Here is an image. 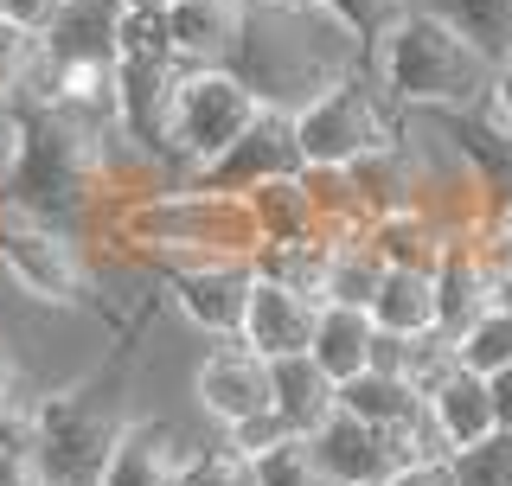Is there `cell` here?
I'll return each mask as SVG.
<instances>
[{
  "label": "cell",
  "instance_id": "obj_1",
  "mask_svg": "<svg viewBox=\"0 0 512 486\" xmlns=\"http://www.w3.org/2000/svg\"><path fill=\"white\" fill-rule=\"evenodd\" d=\"M231 71L256 90L263 109H288L301 116L346 77L372 71V52L333 7L320 0H250L244 32H237Z\"/></svg>",
  "mask_w": 512,
  "mask_h": 486
},
{
  "label": "cell",
  "instance_id": "obj_2",
  "mask_svg": "<svg viewBox=\"0 0 512 486\" xmlns=\"http://www.w3.org/2000/svg\"><path fill=\"white\" fill-rule=\"evenodd\" d=\"M103 231L141 269L205 263V256H244V263H256V250H263V231H256L250 205L237 192H212L199 180L116 205V212H103Z\"/></svg>",
  "mask_w": 512,
  "mask_h": 486
},
{
  "label": "cell",
  "instance_id": "obj_3",
  "mask_svg": "<svg viewBox=\"0 0 512 486\" xmlns=\"http://www.w3.org/2000/svg\"><path fill=\"white\" fill-rule=\"evenodd\" d=\"M128 365H135V346H122L103 371L58 384L32 403V442L45 461V486H103L128 423H135L128 416Z\"/></svg>",
  "mask_w": 512,
  "mask_h": 486
},
{
  "label": "cell",
  "instance_id": "obj_4",
  "mask_svg": "<svg viewBox=\"0 0 512 486\" xmlns=\"http://www.w3.org/2000/svg\"><path fill=\"white\" fill-rule=\"evenodd\" d=\"M372 77L397 109H480L500 77V58H487L468 32H455L436 13L410 7L378 39Z\"/></svg>",
  "mask_w": 512,
  "mask_h": 486
},
{
  "label": "cell",
  "instance_id": "obj_5",
  "mask_svg": "<svg viewBox=\"0 0 512 486\" xmlns=\"http://www.w3.org/2000/svg\"><path fill=\"white\" fill-rule=\"evenodd\" d=\"M0 205H20V212L84 237V224L103 218V135L52 103H32V141Z\"/></svg>",
  "mask_w": 512,
  "mask_h": 486
},
{
  "label": "cell",
  "instance_id": "obj_6",
  "mask_svg": "<svg viewBox=\"0 0 512 486\" xmlns=\"http://www.w3.org/2000/svg\"><path fill=\"white\" fill-rule=\"evenodd\" d=\"M0 275H7L26 301L58 307V314H77V307L90 301L84 237L64 231V224L32 218L20 205H0Z\"/></svg>",
  "mask_w": 512,
  "mask_h": 486
},
{
  "label": "cell",
  "instance_id": "obj_7",
  "mask_svg": "<svg viewBox=\"0 0 512 486\" xmlns=\"http://www.w3.org/2000/svg\"><path fill=\"white\" fill-rule=\"evenodd\" d=\"M295 122H301V154H308V167H359V160L384 154L404 135V109L384 96V84L372 71L346 77L340 90H327L320 103H308Z\"/></svg>",
  "mask_w": 512,
  "mask_h": 486
},
{
  "label": "cell",
  "instance_id": "obj_8",
  "mask_svg": "<svg viewBox=\"0 0 512 486\" xmlns=\"http://www.w3.org/2000/svg\"><path fill=\"white\" fill-rule=\"evenodd\" d=\"M263 116L256 90L231 64H180V90H173V154L186 173L212 167L244 128Z\"/></svg>",
  "mask_w": 512,
  "mask_h": 486
},
{
  "label": "cell",
  "instance_id": "obj_9",
  "mask_svg": "<svg viewBox=\"0 0 512 486\" xmlns=\"http://www.w3.org/2000/svg\"><path fill=\"white\" fill-rule=\"evenodd\" d=\"M148 275L167 288V301L180 307L205 339H237L244 333L256 263H244V256H205V263H160Z\"/></svg>",
  "mask_w": 512,
  "mask_h": 486
},
{
  "label": "cell",
  "instance_id": "obj_10",
  "mask_svg": "<svg viewBox=\"0 0 512 486\" xmlns=\"http://www.w3.org/2000/svg\"><path fill=\"white\" fill-rule=\"evenodd\" d=\"M308 173V154H301V122L288 109H263L244 135L224 148L212 167H199L192 180L212 186V192H256V186H276V180H301Z\"/></svg>",
  "mask_w": 512,
  "mask_h": 486
},
{
  "label": "cell",
  "instance_id": "obj_11",
  "mask_svg": "<svg viewBox=\"0 0 512 486\" xmlns=\"http://www.w3.org/2000/svg\"><path fill=\"white\" fill-rule=\"evenodd\" d=\"M192 397H199V410L231 435L237 423L276 410V365H269L263 352H250L244 339H218L199 359V371H192Z\"/></svg>",
  "mask_w": 512,
  "mask_h": 486
},
{
  "label": "cell",
  "instance_id": "obj_12",
  "mask_svg": "<svg viewBox=\"0 0 512 486\" xmlns=\"http://www.w3.org/2000/svg\"><path fill=\"white\" fill-rule=\"evenodd\" d=\"M192 461H199V448H186V435L167 416H135L103 486H186Z\"/></svg>",
  "mask_w": 512,
  "mask_h": 486
},
{
  "label": "cell",
  "instance_id": "obj_13",
  "mask_svg": "<svg viewBox=\"0 0 512 486\" xmlns=\"http://www.w3.org/2000/svg\"><path fill=\"white\" fill-rule=\"evenodd\" d=\"M116 84H122V128L141 141V148L180 160V154H173V90H180V64L122 58Z\"/></svg>",
  "mask_w": 512,
  "mask_h": 486
},
{
  "label": "cell",
  "instance_id": "obj_14",
  "mask_svg": "<svg viewBox=\"0 0 512 486\" xmlns=\"http://www.w3.org/2000/svg\"><path fill=\"white\" fill-rule=\"evenodd\" d=\"M314 327H320V307L308 295H295V288L256 275L250 314H244V333L237 339H244L250 352H263V359H295V352L314 346Z\"/></svg>",
  "mask_w": 512,
  "mask_h": 486
},
{
  "label": "cell",
  "instance_id": "obj_15",
  "mask_svg": "<svg viewBox=\"0 0 512 486\" xmlns=\"http://www.w3.org/2000/svg\"><path fill=\"white\" fill-rule=\"evenodd\" d=\"M122 13L128 0H64L58 26L45 32L52 64H122Z\"/></svg>",
  "mask_w": 512,
  "mask_h": 486
},
{
  "label": "cell",
  "instance_id": "obj_16",
  "mask_svg": "<svg viewBox=\"0 0 512 486\" xmlns=\"http://www.w3.org/2000/svg\"><path fill=\"white\" fill-rule=\"evenodd\" d=\"M314 448H320V467H327L333 486H365V480H391L397 474V448L391 435L359 423V416H333L327 429H314Z\"/></svg>",
  "mask_w": 512,
  "mask_h": 486
},
{
  "label": "cell",
  "instance_id": "obj_17",
  "mask_svg": "<svg viewBox=\"0 0 512 486\" xmlns=\"http://www.w3.org/2000/svg\"><path fill=\"white\" fill-rule=\"evenodd\" d=\"M436 295H442V333L455 339V346L500 307L493 301V269H487V256H480V237L474 243H448V256L436 269Z\"/></svg>",
  "mask_w": 512,
  "mask_h": 486
},
{
  "label": "cell",
  "instance_id": "obj_18",
  "mask_svg": "<svg viewBox=\"0 0 512 486\" xmlns=\"http://www.w3.org/2000/svg\"><path fill=\"white\" fill-rule=\"evenodd\" d=\"M372 352H378L372 307H346V301H327V307H320V327H314L308 359L327 371L333 384H352L359 371H372Z\"/></svg>",
  "mask_w": 512,
  "mask_h": 486
},
{
  "label": "cell",
  "instance_id": "obj_19",
  "mask_svg": "<svg viewBox=\"0 0 512 486\" xmlns=\"http://www.w3.org/2000/svg\"><path fill=\"white\" fill-rule=\"evenodd\" d=\"M429 423H436V435L448 442V455L487 442V435L500 429V410H493V378H487V371H468V365H461L455 378H448L442 391L429 397Z\"/></svg>",
  "mask_w": 512,
  "mask_h": 486
},
{
  "label": "cell",
  "instance_id": "obj_20",
  "mask_svg": "<svg viewBox=\"0 0 512 486\" xmlns=\"http://www.w3.org/2000/svg\"><path fill=\"white\" fill-rule=\"evenodd\" d=\"M250 0H173V52L180 64H231Z\"/></svg>",
  "mask_w": 512,
  "mask_h": 486
},
{
  "label": "cell",
  "instance_id": "obj_21",
  "mask_svg": "<svg viewBox=\"0 0 512 486\" xmlns=\"http://www.w3.org/2000/svg\"><path fill=\"white\" fill-rule=\"evenodd\" d=\"M269 365H276V416L295 435H314V429H327L333 416H340V384H333L308 352H295V359H269Z\"/></svg>",
  "mask_w": 512,
  "mask_h": 486
},
{
  "label": "cell",
  "instance_id": "obj_22",
  "mask_svg": "<svg viewBox=\"0 0 512 486\" xmlns=\"http://www.w3.org/2000/svg\"><path fill=\"white\" fill-rule=\"evenodd\" d=\"M378 333L416 339V333H436L442 327V295H436V269H384L378 301H372Z\"/></svg>",
  "mask_w": 512,
  "mask_h": 486
},
{
  "label": "cell",
  "instance_id": "obj_23",
  "mask_svg": "<svg viewBox=\"0 0 512 486\" xmlns=\"http://www.w3.org/2000/svg\"><path fill=\"white\" fill-rule=\"evenodd\" d=\"M340 410L359 416V423H372V429H410V423L429 416V403H423V391H416L404 371H378L372 365L352 384H340Z\"/></svg>",
  "mask_w": 512,
  "mask_h": 486
},
{
  "label": "cell",
  "instance_id": "obj_24",
  "mask_svg": "<svg viewBox=\"0 0 512 486\" xmlns=\"http://www.w3.org/2000/svg\"><path fill=\"white\" fill-rule=\"evenodd\" d=\"M301 186H308V199H314V212H320V231H327L333 243L372 231L378 212H372V199H365V186H359V173H352V167H308V173H301Z\"/></svg>",
  "mask_w": 512,
  "mask_h": 486
},
{
  "label": "cell",
  "instance_id": "obj_25",
  "mask_svg": "<svg viewBox=\"0 0 512 486\" xmlns=\"http://www.w3.org/2000/svg\"><path fill=\"white\" fill-rule=\"evenodd\" d=\"M256 275L282 282L295 295H308L314 307H327V282H333V237H308V243H263L256 250Z\"/></svg>",
  "mask_w": 512,
  "mask_h": 486
},
{
  "label": "cell",
  "instance_id": "obj_26",
  "mask_svg": "<svg viewBox=\"0 0 512 486\" xmlns=\"http://www.w3.org/2000/svg\"><path fill=\"white\" fill-rule=\"evenodd\" d=\"M372 243L391 269H442L448 256V237L436 231V218L404 205V212H378L372 218Z\"/></svg>",
  "mask_w": 512,
  "mask_h": 486
},
{
  "label": "cell",
  "instance_id": "obj_27",
  "mask_svg": "<svg viewBox=\"0 0 512 486\" xmlns=\"http://www.w3.org/2000/svg\"><path fill=\"white\" fill-rule=\"evenodd\" d=\"M244 205H250V218H256V231H263V243H308V237H327L301 180L256 186V192H244Z\"/></svg>",
  "mask_w": 512,
  "mask_h": 486
},
{
  "label": "cell",
  "instance_id": "obj_28",
  "mask_svg": "<svg viewBox=\"0 0 512 486\" xmlns=\"http://www.w3.org/2000/svg\"><path fill=\"white\" fill-rule=\"evenodd\" d=\"M410 7L436 13V20H448L455 32H468L487 58L512 64V0H410Z\"/></svg>",
  "mask_w": 512,
  "mask_h": 486
},
{
  "label": "cell",
  "instance_id": "obj_29",
  "mask_svg": "<svg viewBox=\"0 0 512 486\" xmlns=\"http://www.w3.org/2000/svg\"><path fill=\"white\" fill-rule=\"evenodd\" d=\"M384 256L372 231L365 237H340L333 243V282H327V301H346V307H372L378 301V282H384Z\"/></svg>",
  "mask_w": 512,
  "mask_h": 486
},
{
  "label": "cell",
  "instance_id": "obj_30",
  "mask_svg": "<svg viewBox=\"0 0 512 486\" xmlns=\"http://www.w3.org/2000/svg\"><path fill=\"white\" fill-rule=\"evenodd\" d=\"M250 461H256V480L263 486H333L327 467H320L314 435H282L276 448H263V455H250Z\"/></svg>",
  "mask_w": 512,
  "mask_h": 486
},
{
  "label": "cell",
  "instance_id": "obj_31",
  "mask_svg": "<svg viewBox=\"0 0 512 486\" xmlns=\"http://www.w3.org/2000/svg\"><path fill=\"white\" fill-rule=\"evenodd\" d=\"M122 58L180 64V52H173V0H141V7L122 13Z\"/></svg>",
  "mask_w": 512,
  "mask_h": 486
},
{
  "label": "cell",
  "instance_id": "obj_32",
  "mask_svg": "<svg viewBox=\"0 0 512 486\" xmlns=\"http://www.w3.org/2000/svg\"><path fill=\"white\" fill-rule=\"evenodd\" d=\"M448 461H455L461 486H512V429H493L487 442L461 448V455H448Z\"/></svg>",
  "mask_w": 512,
  "mask_h": 486
},
{
  "label": "cell",
  "instance_id": "obj_33",
  "mask_svg": "<svg viewBox=\"0 0 512 486\" xmlns=\"http://www.w3.org/2000/svg\"><path fill=\"white\" fill-rule=\"evenodd\" d=\"M461 365L468 371H512V307H493L480 327L461 339Z\"/></svg>",
  "mask_w": 512,
  "mask_h": 486
},
{
  "label": "cell",
  "instance_id": "obj_34",
  "mask_svg": "<svg viewBox=\"0 0 512 486\" xmlns=\"http://www.w3.org/2000/svg\"><path fill=\"white\" fill-rule=\"evenodd\" d=\"M320 7H333V13H340V20L365 39V52H378V39L410 13V0H320Z\"/></svg>",
  "mask_w": 512,
  "mask_h": 486
},
{
  "label": "cell",
  "instance_id": "obj_35",
  "mask_svg": "<svg viewBox=\"0 0 512 486\" xmlns=\"http://www.w3.org/2000/svg\"><path fill=\"white\" fill-rule=\"evenodd\" d=\"M26 141H32V103L26 96H0V192L13 186V173H20Z\"/></svg>",
  "mask_w": 512,
  "mask_h": 486
},
{
  "label": "cell",
  "instance_id": "obj_36",
  "mask_svg": "<svg viewBox=\"0 0 512 486\" xmlns=\"http://www.w3.org/2000/svg\"><path fill=\"white\" fill-rule=\"evenodd\" d=\"M32 64H39V39H32L26 26L0 20V96H20L26 77H32Z\"/></svg>",
  "mask_w": 512,
  "mask_h": 486
},
{
  "label": "cell",
  "instance_id": "obj_37",
  "mask_svg": "<svg viewBox=\"0 0 512 486\" xmlns=\"http://www.w3.org/2000/svg\"><path fill=\"white\" fill-rule=\"evenodd\" d=\"M186 486H263V480H256V461H250V455H237V448L224 442V448H212V455L199 448V461H192Z\"/></svg>",
  "mask_w": 512,
  "mask_h": 486
},
{
  "label": "cell",
  "instance_id": "obj_38",
  "mask_svg": "<svg viewBox=\"0 0 512 486\" xmlns=\"http://www.w3.org/2000/svg\"><path fill=\"white\" fill-rule=\"evenodd\" d=\"M282 435H295V429H288V423H282V416H276V410H269V416H250V423H237L231 435H224V442H231V448H237V455H263V448H276V442H282Z\"/></svg>",
  "mask_w": 512,
  "mask_h": 486
},
{
  "label": "cell",
  "instance_id": "obj_39",
  "mask_svg": "<svg viewBox=\"0 0 512 486\" xmlns=\"http://www.w3.org/2000/svg\"><path fill=\"white\" fill-rule=\"evenodd\" d=\"M480 122L493 128V135H506L512 141V64H500V77H493V90H487V103L474 109Z\"/></svg>",
  "mask_w": 512,
  "mask_h": 486
},
{
  "label": "cell",
  "instance_id": "obj_40",
  "mask_svg": "<svg viewBox=\"0 0 512 486\" xmlns=\"http://www.w3.org/2000/svg\"><path fill=\"white\" fill-rule=\"evenodd\" d=\"M58 13H64V0H7V20L26 26L32 39H45V32L58 26Z\"/></svg>",
  "mask_w": 512,
  "mask_h": 486
},
{
  "label": "cell",
  "instance_id": "obj_41",
  "mask_svg": "<svg viewBox=\"0 0 512 486\" xmlns=\"http://www.w3.org/2000/svg\"><path fill=\"white\" fill-rule=\"evenodd\" d=\"M391 486H461L455 480V461H410V467H397V474H391Z\"/></svg>",
  "mask_w": 512,
  "mask_h": 486
},
{
  "label": "cell",
  "instance_id": "obj_42",
  "mask_svg": "<svg viewBox=\"0 0 512 486\" xmlns=\"http://www.w3.org/2000/svg\"><path fill=\"white\" fill-rule=\"evenodd\" d=\"M493 410H500V429H512V371H493Z\"/></svg>",
  "mask_w": 512,
  "mask_h": 486
},
{
  "label": "cell",
  "instance_id": "obj_43",
  "mask_svg": "<svg viewBox=\"0 0 512 486\" xmlns=\"http://www.w3.org/2000/svg\"><path fill=\"white\" fill-rule=\"evenodd\" d=\"M0 410H13V359H7V346H0Z\"/></svg>",
  "mask_w": 512,
  "mask_h": 486
},
{
  "label": "cell",
  "instance_id": "obj_44",
  "mask_svg": "<svg viewBox=\"0 0 512 486\" xmlns=\"http://www.w3.org/2000/svg\"><path fill=\"white\" fill-rule=\"evenodd\" d=\"M365 486H391V480H365Z\"/></svg>",
  "mask_w": 512,
  "mask_h": 486
},
{
  "label": "cell",
  "instance_id": "obj_45",
  "mask_svg": "<svg viewBox=\"0 0 512 486\" xmlns=\"http://www.w3.org/2000/svg\"><path fill=\"white\" fill-rule=\"evenodd\" d=\"M0 20H7V0H0Z\"/></svg>",
  "mask_w": 512,
  "mask_h": 486
},
{
  "label": "cell",
  "instance_id": "obj_46",
  "mask_svg": "<svg viewBox=\"0 0 512 486\" xmlns=\"http://www.w3.org/2000/svg\"><path fill=\"white\" fill-rule=\"evenodd\" d=\"M0 423H7V410H0Z\"/></svg>",
  "mask_w": 512,
  "mask_h": 486
}]
</instances>
